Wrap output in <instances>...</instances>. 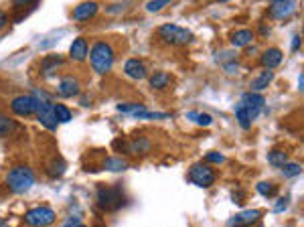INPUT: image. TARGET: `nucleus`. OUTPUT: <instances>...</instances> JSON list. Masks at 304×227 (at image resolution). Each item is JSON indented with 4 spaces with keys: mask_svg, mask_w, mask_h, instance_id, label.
Masks as SVG:
<instances>
[{
    "mask_svg": "<svg viewBox=\"0 0 304 227\" xmlns=\"http://www.w3.org/2000/svg\"><path fill=\"white\" fill-rule=\"evenodd\" d=\"M264 104H266V100L255 92L244 94L242 102L235 106V118H237V122H240V126L248 130L253 124V120L257 118V114L264 108Z\"/></svg>",
    "mask_w": 304,
    "mask_h": 227,
    "instance_id": "1",
    "label": "nucleus"
},
{
    "mask_svg": "<svg viewBox=\"0 0 304 227\" xmlns=\"http://www.w3.org/2000/svg\"><path fill=\"white\" fill-rule=\"evenodd\" d=\"M114 49L107 45L105 41H98L92 51H90V61H92V69L98 73V75H105L107 71L112 69L114 65Z\"/></svg>",
    "mask_w": 304,
    "mask_h": 227,
    "instance_id": "2",
    "label": "nucleus"
},
{
    "mask_svg": "<svg viewBox=\"0 0 304 227\" xmlns=\"http://www.w3.org/2000/svg\"><path fill=\"white\" fill-rule=\"evenodd\" d=\"M35 180H37V176H35L33 169L27 165H18L12 170H8V174H6V185L14 193H27L35 185Z\"/></svg>",
    "mask_w": 304,
    "mask_h": 227,
    "instance_id": "3",
    "label": "nucleus"
},
{
    "mask_svg": "<svg viewBox=\"0 0 304 227\" xmlns=\"http://www.w3.org/2000/svg\"><path fill=\"white\" fill-rule=\"evenodd\" d=\"M96 199H98V207L103 209V211H118L122 205H124V193L120 187H105V185H100L98 191H96Z\"/></svg>",
    "mask_w": 304,
    "mask_h": 227,
    "instance_id": "4",
    "label": "nucleus"
},
{
    "mask_svg": "<svg viewBox=\"0 0 304 227\" xmlns=\"http://www.w3.org/2000/svg\"><path fill=\"white\" fill-rule=\"evenodd\" d=\"M158 37L166 43V45H189L193 41V33L189 29H183L179 25H172V22H166L158 29Z\"/></svg>",
    "mask_w": 304,
    "mask_h": 227,
    "instance_id": "5",
    "label": "nucleus"
},
{
    "mask_svg": "<svg viewBox=\"0 0 304 227\" xmlns=\"http://www.w3.org/2000/svg\"><path fill=\"white\" fill-rule=\"evenodd\" d=\"M25 223L31 225V227H49L51 223H55V211L47 205L33 207L31 211H27Z\"/></svg>",
    "mask_w": 304,
    "mask_h": 227,
    "instance_id": "6",
    "label": "nucleus"
},
{
    "mask_svg": "<svg viewBox=\"0 0 304 227\" xmlns=\"http://www.w3.org/2000/svg\"><path fill=\"white\" fill-rule=\"evenodd\" d=\"M189 180L195 183L197 187H211L215 180H217V172L209 167V165H195L191 170H189Z\"/></svg>",
    "mask_w": 304,
    "mask_h": 227,
    "instance_id": "7",
    "label": "nucleus"
},
{
    "mask_svg": "<svg viewBox=\"0 0 304 227\" xmlns=\"http://www.w3.org/2000/svg\"><path fill=\"white\" fill-rule=\"evenodd\" d=\"M37 120H39V124L41 126H45L47 130H51V132H55L57 130V118H55V112H53V104L49 102V100H43V102H39V106H37Z\"/></svg>",
    "mask_w": 304,
    "mask_h": 227,
    "instance_id": "8",
    "label": "nucleus"
},
{
    "mask_svg": "<svg viewBox=\"0 0 304 227\" xmlns=\"http://www.w3.org/2000/svg\"><path fill=\"white\" fill-rule=\"evenodd\" d=\"M41 100H37L35 96H16L12 102H10V108L16 116H31V114L37 112V106H39Z\"/></svg>",
    "mask_w": 304,
    "mask_h": 227,
    "instance_id": "9",
    "label": "nucleus"
},
{
    "mask_svg": "<svg viewBox=\"0 0 304 227\" xmlns=\"http://www.w3.org/2000/svg\"><path fill=\"white\" fill-rule=\"evenodd\" d=\"M294 10H296V2H294V0H274V2L270 4L268 14H270L272 18L282 20V18L292 16Z\"/></svg>",
    "mask_w": 304,
    "mask_h": 227,
    "instance_id": "10",
    "label": "nucleus"
},
{
    "mask_svg": "<svg viewBox=\"0 0 304 227\" xmlns=\"http://www.w3.org/2000/svg\"><path fill=\"white\" fill-rule=\"evenodd\" d=\"M98 10H100V4L96 2V0H88V2H81V4H77L73 8L71 18L77 20V22H85V20L94 18L98 14Z\"/></svg>",
    "mask_w": 304,
    "mask_h": 227,
    "instance_id": "11",
    "label": "nucleus"
},
{
    "mask_svg": "<svg viewBox=\"0 0 304 227\" xmlns=\"http://www.w3.org/2000/svg\"><path fill=\"white\" fill-rule=\"evenodd\" d=\"M259 217H262V211L259 209H246V211H240L237 215H233L227 221V227H248V225L255 223Z\"/></svg>",
    "mask_w": 304,
    "mask_h": 227,
    "instance_id": "12",
    "label": "nucleus"
},
{
    "mask_svg": "<svg viewBox=\"0 0 304 227\" xmlns=\"http://www.w3.org/2000/svg\"><path fill=\"white\" fill-rule=\"evenodd\" d=\"M79 92H81V85H79V81L75 77L67 75V77L61 79V83H59V94L61 96H65V98H77Z\"/></svg>",
    "mask_w": 304,
    "mask_h": 227,
    "instance_id": "13",
    "label": "nucleus"
},
{
    "mask_svg": "<svg viewBox=\"0 0 304 227\" xmlns=\"http://www.w3.org/2000/svg\"><path fill=\"white\" fill-rule=\"evenodd\" d=\"M259 63H262V67L264 69H276V67L282 63V51L280 49H276V47H272V49H266L264 51V55L259 57Z\"/></svg>",
    "mask_w": 304,
    "mask_h": 227,
    "instance_id": "14",
    "label": "nucleus"
},
{
    "mask_svg": "<svg viewBox=\"0 0 304 227\" xmlns=\"http://www.w3.org/2000/svg\"><path fill=\"white\" fill-rule=\"evenodd\" d=\"M124 71L128 77H132V79H144L146 77V67L140 59H128L124 63Z\"/></svg>",
    "mask_w": 304,
    "mask_h": 227,
    "instance_id": "15",
    "label": "nucleus"
},
{
    "mask_svg": "<svg viewBox=\"0 0 304 227\" xmlns=\"http://www.w3.org/2000/svg\"><path fill=\"white\" fill-rule=\"evenodd\" d=\"M63 65V57L61 55H47L45 59L41 61V69H43V75L45 77H53L55 75V71L59 69V67Z\"/></svg>",
    "mask_w": 304,
    "mask_h": 227,
    "instance_id": "16",
    "label": "nucleus"
},
{
    "mask_svg": "<svg viewBox=\"0 0 304 227\" xmlns=\"http://www.w3.org/2000/svg\"><path fill=\"white\" fill-rule=\"evenodd\" d=\"M69 55H71V59H75V61H83L85 57L90 55V45H88V41H85L83 37L75 39V41L71 43Z\"/></svg>",
    "mask_w": 304,
    "mask_h": 227,
    "instance_id": "17",
    "label": "nucleus"
},
{
    "mask_svg": "<svg viewBox=\"0 0 304 227\" xmlns=\"http://www.w3.org/2000/svg\"><path fill=\"white\" fill-rule=\"evenodd\" d=\"M150 150H152V140L146 138V136H140V138L130 142V152L136 154V156H142V154H146Z\"/></svg>",
    "mask_w": 304,
    "mask_h": 227,
    "instance_id": "18",
    "label": "nucleus"
},
{
    "mask_svg": "<svg viewBox=\"0 0 304 227\" xmlns=\"http://www.w3.org/2000/svg\"><path fill=\"white\" fill-rule=\"evenodd\" d=\"M231 45L233 47H246V45H250L253 41V33L250 29H242V31H235L231 37H229Z\"/></svg>",
    "mask_w": 304,
    "mask_h": 227,
    "instance_id": "19",
    "label": "nucleus"
},
{
    "mask_svg": "<svg viewBox=\"0 0 304 227\" xmlns=\"http://www.w3.org/2000/svg\"><path fill=\"white\" fill-rule=\"evenodd\" d=\"M103 169L110 172H124L128 169V163L120 156H112V158H105L103 161Z\"/></svg>",
    "mask_w": 304,
    "mask_h": 227,
    "instance_id": "20",
    "label": "nucleus"
},
{
    "mask_svg": "<svg viewBox=\"0 0 304 227\" xmlns=\"http://www.w3.org/2000/svg\"><path fill=\"white\" fill-rule=\"evenodd\" d=\"M274 79V73L270 69H266L264 73H259L253 81H252V92H262V89H266L270 85V81Z\"/></svg>",
    "mask_w": 304,
    "mask_h": 227,
    "instance_id": "21",
    "label": "nucleus"
},
{
    "mask_svg": "<svg viewBox=\"0 0 304 227\" xmlns=\"http://www.w3.org/2000/svg\"><path fill=\"white\" fill-rule=\"evenodd\" d=\"M16 130H18V124H16L12 118L4 116V114H0V138H4V136L14 134Z\"/></svg>",
    "mask_w": 304,
    "mask_h": 227,
    "instance_id": "22",
    "label": "nucleus"
},
{
    "mask_svg": "<svg viewBox=\"0 0 304 227\" xmlns=\"http://www.w3.org/2000/svg\"><path fill=\"white\" fill-rule=\"evenodd\" d=\"M65 169H67V165H65L63 158H53V161L47 163V172H49L53 178H59V176L65 172Z\"/></svg>",
    "mask_w": 304,
    "mask_h": 227,
    "instance_id": "23",
    "label": "nucleus"
},
{
    "mask_svg": "<svg viewBox=\"0 0 304 227\" xmlns=\"http://www.w3.org/2000/svg\"><path fill=\"white\" fill-rule=\"evenodd\" d=\"M170 81H172V77L164 71H156L154 75H150V87H154V89H164Z\"/></svg>",
    "mask_w": 304,
    "mask_h": 227,
    "instance_id": "24",
    "label": "nucleus"
},
{
    "mask_svg": "<svg viewBox=\"0 0 304 227\" xmlns=\"http://www.w3.org/2000/svg\"><path fill=\"white\" fill-rule=\"evenodd\" d=\"M53 112H55V118H57V122H59V124L71 122V118H73L71 110H69L67 106H63V104H55V106H53Z\"/></svg>",
    "mask_w": 304,
    "mask_h": 227,
    "instance_id": "25",
    "label": "nucleus"
},
{
    "mask_svg": "<svg viewBox=\"0 0 304 227\" xmlns=\"http://www.w3.org/2000/svg\"><path fill=\"white\" fill-rule=\"evenodd\" d=\"M268 163L272 167H276V169H282L288 163V156H286V152H282V150H270L268 152Z\"/></svg>",
    "mask_w": 304,
    "mask_h": 227,
    "instance_id": "26",
    "label": "nucleus"
},
{
    "mask_svg": "<svg viewBox=\"0 0 304 227\" xmlns=\"http://www.w3.org/2000/svg\"><path fill=\"white\" fill-rule=\"evenodd\" d=\"M187 118L193 120L195 124H199V126H211V122H213V118L209 116V114H201V112H189Z\"/></svg>",
    "mask_w": 304,
    "mask_h": 227,
    "instance_id": "27",
    "label": "nucleus"
},
{
    "mask_svg": "<svg viewBox=\"0 0 304 227\" xmlns=\"http://www.w3.org/2000/svg\"><path fill=\"white\" fill-rule=\"evenodd\" d=\"M146 108L140 106V104H118V112H124V114H130V116H136L138 118V114L144 112Z\"/></svg>",
    "mask_w": 304,
    "mask_h": 227,
    "instance_id": "28",
    "label": "nucleus"
},
{
    "mask_svg": "<svg viewBox=\"0 0 304 227\" xmlns=\"http://www.w3.org/2000/svg\"><path fill=\"white\" fill-rule=\"evenodd\" d=\"M300 172H302V167L298 163H286L284 167H282V174H284L286 178H292V176H296Z\"/></svg>",
    "mask_w": 304,
    "mask_h": 227,
    "instance_id": "29",
    "label": "nucleus"
},
{
    "mask_svg": "<svg viewBox=\"0 0 304 227\" xmlns=\"http://www.w3.org/2000/svg\"><path fill=\"white\" fill-rule=\"evenodd\" d=\"M168 2H170V0H150V2L146 4V10L148 12H160Z\"/></svg>",
    "mask_w": 304,
    "mask_h": 227,
    "instance_id": "30",
    "label": "nucleus"
},
{
    "mask_svg": "<svg viewBox=\"0 0 304 227\" xmlns=\"http://www.w3.org/2000/svg\"><path fill=\"white\" fill-rule=\"evenodd\" d=\"M255 191H257L259 195H264V197H272V193L276 191V187H274L272 183H257V185H255Z\"/></svg>",
    "mask_w": 304,
    "mask_h": 227,
    "instance_id": "31",
    "label": "nucleus"
},
{
    "mask_svg": "<svg viewBox=\"0 0 304 227\" xmlns=\"http://www.w3.org/2000/svg\"><path fill=\"white\" fill-rule=\"evenodd\" d=\"M112 148H114L116 152H130V142L124 140V138H116V140L112 142Z\"/></svg>",
    "mask_w": 304,
    "mask_h": 227,
    "instance_id": "32",
    "label": "nucleus"
},
{
    "mask_svg": "<svg viewBox=\"0 0 304 227\" xmlns=\"http://www.w3.org/2000/svg\"><path fill=\"white\" fill-rule=\"evenodd\" d=\"M205 163L221 165V163H225V158H223V154H219V152H207V154H205Z\"/></svg>",
    "mask_w": 304,
    "mask_h": 227,
    "instance_id": "33",
    "label": "nucleus"
},
{
    "mask_svg": "<svg viewBox=\"0 0 304 227\" xmlns=\"http://www.w3.org/2000/svg\"><path fill=\"white\" fill-rule=\"evenodd\" d=\"M286 207H288V199H286V197H282V199H278V203L274 205V211H276V213H282Z\"/></svg>",
    "mask_w": 304,
    "mask_h": 227,
    "instance_id": "34",
    "label": "nucleus"
},
{
    "mask_svg": "<svg viewBox=\"0 0 304 227\" xmlns=\"http://www.w3.org/2000/svg\"><path fill=\"white\" fill-rule=\"evenodd\" d=\"M35 2H37V0H12V6L14 8H27V6H31Z\"/></svg>",
    "mask_w": 304,
    "mask_h": 227,
    "instance_id": "35",
    "label": "nucleus"
},
{
    "mask_svg": "<svg viewBox=\"0 0 304 227\" xmlns=\"http://www.w3.org/2000/svg\"><path fill=\"white\" fill-rule=\"evenodd\" d=\"M63 227H88V225L81 223V221H79V219H75V217H71V219H67V221L63 223Z\"/></svg>",
    "mask_w": 304,
    "mask_h": 227,
    "instance_id": "36",
    "label": "nucleus"
},
{
    "mask_svg": "<svg viewBox=\"0 0 304 227\" xmlns=\"http://www.w3.org/2000/svg\"><path fill=\"white\" fill-rule=\"evenodd\" d=\"M6 22H8V16H6V12H2V10H0V29H4V27H6Z\"/></svg>",
    "mask_w": 304,
    "mask_h": 227,
    "instance_id": "37",
    "label": "nucleus"
},
{
    "mask_svg": "<svg viewBox=\"0 0 304 227\" xmlns=\"http://www.w3.org/2000/svg\"><path fill=\"white\" fill-rule=\"evenodd\" d=\"M298 47H300V35H296L292 39V51H298Z\"/></svg>",
    "mask_w": 304,
    "mask_h": 227,
    "instance_id": "38",
    "label": "nucleus"
},
{
    "mask_svg": "<svg viewBox=\"0 0 304 227\" xmlns=\"http://www.w3.org/2000/svg\"><path fill=\"white\" fill-rule=\"evenodd\" d=\"M0 227H10V225H8L4 219H0Z\"/></svg>",
    "mask_w": 304,
    "mask_h": 227,
    "instance_id": "39",
    "label": "nucleus"
},
{
    "mask_svg": "<svg viewBox=\"0 0 304 227\" xmlns=\"http://www.w3.org/2000/svg\"><path fill=\"white\" fill-rule=\"evenodd\" d=\"M217 2H227V0H217Z\"/></svg>",
    "mask_w": 304,
    "mask_h": 227,
    "instance_id": "40",
    "label": "nucleus"
},
{
    "mask_svg": "<svg viewBox=\"0 0 304 227\" xmlns=\"http://www.w3.org/2000/svg\"><path fill=\"white\" fill-rule=\"evenodd\" d=\"M100 227H101V225H100Z\"/></svg>",
    "mask_w": 304,
    "mask_h": 227,
    "instance_id": "41",
    "label": "nucleus"
}]
</instances>
